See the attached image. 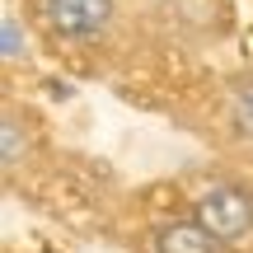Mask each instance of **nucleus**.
I'll return each mask as SVG.
<instances>
[{"mask_svg":"<svg viewBox=\"0 0 253 253\" xmlns=\"http://www.w3.org/2000/svg\"><path fill=\"white\" fill-rule=\"evenodd\" d=\"M192 216L211 230L220 249H244L253 244V192L244 183H211L197 192Z\"/></svg>","mask_w":253,"mask_h":253,"instance_id":"nucleus-1","label":"nucleus"},{"mask_svg":"<svg viewBox=\"0 0 253 253\" xmlns=\"http://www.w3.org/2000/svg\"><path fill=\"white\" fill-rule=\"evenodd\" d=\"M33 9L56 42H94L118 19V0H33Z\"/></svg>","mask_w":253,"mask_h":253,"instance_id":"nucleus-2","label":"nucleus"},{"mask_svg":"<svg viewBox=\"0 0 253 253\" xmlns=\"http://www.w3.org/2000/svg\"><path fill=\"white\" fill-rule=\"evenodd\" d=\"M155 253H220V244L211 239V230L202 225L197 216H183V220H164L155 230Z\"/></svg>","mask_w":253,"mask_h":253,"instance_id":"nucleus-3","label":"nucleus"},{"mask_svg":"<svg viewBox=\"0 0 253 253\" xmlns=\"http://www.w3.org/2000/svg\"><path fill=\"white\" fill-rule=\"evenodd\" d=\"M28 155H33V136H28V122L19 118L14 103H5V113H0V169H5V178H14L19 169L28 164Z\"/></svg>","mask_w":253,"mask_h":253,"instance_id":"nucleus-4","label":"nucleus"},{"mask_svg":"<svg viewBox=\"0 0 253 253\" xmlns=\"http://www.w3.org/2000/svg\"><path fill=\"white\" fill-rule=\"evenodd\" d=\"M225 126H230V136L239 145L253 150V71L235 75L225 84Z\"/></svg>","mask_w":253,"mask_h":253,"instance_id":"nucleus-5","label":"nucleus"},{"mask_svg":"<svg viewBox=\"0 0 253 253\" xmlns=\"http://www.w3.org/2000/svg\"><path fill=\"white\" fill-rule=\"evenodd\" d=\"M19 56V19L5 14V61H14Z\"/></svg>","mask_w":253,"mask_h":253,"instance_id":"nucleus-6","label":"nucleus"}]
</instances>
